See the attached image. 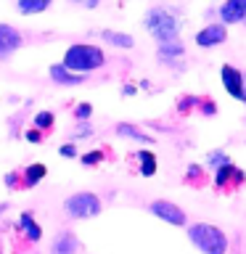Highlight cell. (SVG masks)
<instances>
[{"mask_svg": "<svg viewBox=\"0 0 246 254\" xmlns=\"http://www.w3.org/2000/svg\"><path fill=\"white\" fill-rule=\"evenodd\" d=\"M63 66L77 71V74H90V71L101 69L106 64V53L101 51L98 45H90V43H74L66 48L63 53Z\"/></svg>", "mask_w": 246, "mask_h": 254, "instance_id": "1", "label": "cell"}, {"mask_svg": "<svg viewBox=\"0 0 246 254\" xmlns=\"http://www.w3.org/2000/svg\"><path fill=\"white\" fill-rule=\"evenodd\" d=\"M188 238L201 254H228V236L212 222H193L188 228Z\"/></svg>", "mask_w": 246, "mask_h": 254, "instance_id": "2", "label": "cell"}, {"mask_svg": "<svg viewBox=\"0 0 246 254\" xmlns=\"http://www.w3.org/2000/svg\"><path fill=\"white\" fill-rule=\"evenodd\" d=\"M146 29L154 35L156 43L180 37V21H178V16H175L170 8H164V5H154L146 13Z\"/></svg>", "mask_w": 246, "mask_h": 254, "instance_id": "3", "label": "cell"}, {"mask_svg": "<svg viewBox=\"0 0 246 254\" xmlns=\"http://www.w3.org/2000/svg\"><path fill=\"white\" fill-rule=\"evenodd\" d=\"M63 212L66 217L71 220H90V217H98L101 214V198L90 193V190H79V193L69 196L63 201Z\"/></svg>", "mask_w": 246, "mask_h": 254, "instance_id": "4", "label": "cell"}, {"mask_svg": "<svg viewBox=\"0 0 246 254\" xmlns=\"http://www.w3.org/2000/svg\"><path fill=\"white\" fill-rule=\"evenodd\" d=\"M246 180V172L238 170L236 164H222L220 170H214V188L222 190V193H236L238 188L244 186Z\"/></svg>", "mask_w": 246, "mask_h": 254, "instance_id": "5", "label": "cell"}, {"mask_svg": "<svg viewBox=\"0 0 246 254\" xmlns=\"http://www.w3.org/2000/svg\"><path fill=\"white\" fill-rule=\"evenodd\" d=\"M220 79H222V85H225V90H228L230 98L246 103V74H244L241 69L230 66V64H222Z\"/></svg>", "mask_w": 246, "mask_h": 254, "instance_id": "6", "label": "cell"}, {"mask_svg": "<svg viewBox=\"0 0 246 254\" xmlns=\"http://www.w3.org/2000/svg\"><path fill=\"white\" fill-rule=\"evenodd\" d=\"M228 40V24L222 21H212L204 29L196 32V45L198 48H217Z\"/></svg>", "mask_w": 246, "mask_h": 254, "instance_id": "7", "label": "cell"}, {"mask_svg": "<svg viewBox=\"0 0 246 254\" xmlns=\"http://www.w3.org/2000/svg\"><path fill=\"white\" fill-rule=\"evenodd\" d=\"M148 212L154 214V217H159V220L170 222V225H178V228H180V225H185V212H183L178 204L164 201V198H159V201H151Z\"/></svg>", "mask_w": 246, "mask_h": 254, "instance_id": "8", "label": "cell"}, {"mask_svg": "<svg viewBox=\"0 0 246 254\" xmlns=\"http://www.w3.org/2000/svg\"><path fill=\"white\" fill-rule=\"evenodd\" d=\"M24 37L21 32L11 27V24H0V61H8L11 56L21 48Z\"/></svg>", "mask_w": 246, "mask_h": 254, "instance_id": "9", "label": "cell"}, {"mask_svg": "<svg viewBox=\"0 0 246 254\" xmlns=\"http://www.w3.org/2000/svg\"><path fill=\"white\" fill-rule=\"evenodd\" d=\"M217 13L222 24H241L246 19V0H222Z\"/></svg>", "mask_w": 246, "mask_h": 254, "instance_id": "10", "label": "cell"}, {"mask_svg": "<svg viewBox=\"0 0 246 254\" xmlns=\"http://www.w3.org/2000/svg\"><path fill=\"white\" fill-rule=\"evenodd\" d=\"M48 74H51V79L56 85H63V87H77V85H82L85 77H87V74H77V71L66 69L63 64H53Z\"/></svg>", "mask_w": 246, "mask_h": 254, "instance_id": "11", "label": "cell"}, {"mask_svg": "<svg viewBox=\"0 0 246 254\" xmlns=\"http://www.w3.org/2000/svg\"><path fill=\"white\" fill-rule=\"evenodd\" d=\"M79 252V238L71 230H61L51 241V254H77Z\"/></svg>", "mask_w": 246, "mask_h": 254, "instance_id": "12", "label": "cell"}, {"mask_svg": "<svg viewBox=\"0 0 246 254\" xmlns=\"http://www.w3.org/2000/svg\"><path fill=\"white\" fill-rule=\"evenodd\" d=\"M16 225H19V230L24 233V238H27L29 244H37L40 238H43V228L37 225V220H35V214H32V212H21Z\"/></svg>", "mask_w": 246, "mask_h": 254, "instance_id": "13", "label": "cell"}, {"mask_svg": "<svg viewBox=\"0 0 246 254\" xmlns=\"http://www.w3.org/2000/svg\"><path fill=\"white\" fill-rule=\"evenodd\" d=\"M156 53H159V59H162L164 64H172V61L183 59L185 48H183L180 37H175V40H164V43H159V45H156Z\"/></svg>", "mask_w": 246, "mask_h": 254, "instance_id": "14", "label": "cell"}, {"mask_svg": "<svg viewBox=\"0 0 246 254\" xmlns=\"http://www.w3.org/2000/svg\"><path fill=\"white\" fill-rule=\"evenodd\" d=\"M135 159H138V172L143 175V178H154L156 170H159V162L154 156V151L148 148H140L138 154H135Z\"/></svg>", "mask_w": 246, "mask_h": 254, "instance_id": "15", "label": "cell"}, {"mask_svg": "<svg viewBox=\"0 0 246 254\" xmlns=\"http://www.w3.org/2000/svg\"><path fill=\"white\" fill-rule=\"evenodd\" d=\"M48 175V167L43 162H35V164H29L27 170H21V188H35L40 180H43Z\"/></svg>", "mask_w": 246, "mask_h": 254, "instance_id": "16", "label": "cell"}, {"mask_svg": "<svg viewBox=\"0 0 246 254\" xmlns=\"http://www.w3.org/2000/svg\"><path fill=\"white\" fill-rule=\"evenodd\" d=\"M117 135H122V138H130V140H138V143H146V146H151V143H154V138H151L148 132H143L140 127L127 125V122H119V125H117Z\"/></svg>", "mask_w": 246, "mask_h": 254, "instance_id": "17", "label": "cell"}, {"mask_svg": "<svg viewBox=\"0 0 246 254\" xmlns=\"http://www.w3.org/2000/svg\"><path fill=\"white\" fill-rule=\"evenodd\" d=\"M53 5V0H16V11L21 16H35V13H43Z\"/></svg>", "mask_w": 246, "mask_h": 254, "instance_id": "18", "label": "cell"}, {"mask_svg": "<svg viewBox=\"0 0 246 254\" xmlns=\"http://www.w3.org/2000/svg\"><path fill=\"white\" fill-rule=\"evenodd\" d=\"M101 37H103V43H109V45H114V48H124V51H130V48L135 45L132 35H124V32H114V29H103V32H101Z\"/></svg>", "mask_w": 246, "mask_h": 254, "instance_id": "19", "label": "cell"}, {"mask_svg": "<svg viewBox=\"0 0 246 254\" xmlns=\"http://www.w3.org/2000/svg\"><path fill=\"white\" fill-rule=\"evenodd\" d=\"M53 125H56V114L53 111H37L35 114V127H40L43 132H48V130H53Z\"/></svg>", "mask_w": 246, "mask_h": 254, "instance_id": "20", "label": "cell"}, {"mask_svg": "<svg viewBox=\"0 0 246 254\" xmlns=\"http://www.w3.org/2000/svg\"><path fill=\"white\" fill-rule=\"evenodd\" d=\"M103 159H106V151H103V148H93V151H87V154L79 156V162H82L85 167H98V164H103Z\"/></svg>", "mask_w": 246, "mask_h": 254, "instance_id": "21", "label": "cell"}, {"mask_svg": "<svg viewBox=\"0 0 246 254\" xmlns=\"http://www.w3.org/2000/svg\"><path fill=\"white\" fill-rule=\"evenodd\" d=\"M230 159H228V154L222 148H217V151H209V156H206V164L212 167V170H220L222 164H228Z\"/></svg>", "mask_w": 246, "mask_h": 254, "instance_id": "22", "label": "cell"}, {"mask_svg": "<svg viewBox=\"0 0 246 254\" xmlns=\"http://www.w3.org/2000/svg\"><path fill=\"white\" fill-rule=\"evenodd\" d=\"M185 183H188V186H201V183H204V170H201V167L190 164L188 172H185Z\"/></svg>", "mask_w": 246, "mask_h": 254, "instance_id": "23", "label": "cell"}, {"mask_svg": "<svg viewBox=\"0 0 246 254\" xmlns=\"http://www.w3.org/2000/svg\"><path fill=\"white\" fill-rule=\"evenodd\" d=\"M198 111H201L204 117H214V114H217V106H214L212 98H206V95H204V98H198Z\"/></svg>", "mask_w": 246, "mask_h": 254, "instance_id": "24", "label": "cell"}, {"mask_svg": "<svg viewBox=\"0 0 246 254\" xmlns=\"http://www.w3.org/2000/svg\"><path fill=\"white\" fill-rule=\"evenodd\" d=\"M74 117L79 119V122H87V119L93 117V106H90V103H77V106H74Z\"/></svg>", "mask_w": 246, "mask_h": 254, "instance_id": "25", "label": "cell"}, {"mask_svg": "<svg viewBox=\"0 0 246 254\" xmlns=\"http://www.w3.org/2000/svg\"><path fill=\"white\" fill-rule=\"evenodd\" d=\"M43 130H40V127H29L27 132H24V138H27V143H43Z\"/></svg>", "mask_w": 246, "mask_h": 254, "instance_id": "26", "label": "cell"}, {"mask_svg": "<svg viewBox=\"0 0 246 254\" xmlns=\"http://www.w3.org/2000/svg\"><path fill=\"white\" fill-rule=\"evenodd\" d=\"M3 180H5L8 188H19V190H21V172H8Z\"/></svg>", "mask_w": 246, "mask_h": 254, "instance_id": "27", "label": "cell"}, {"mask_svg": "<svg viewBox=\"0 0 246 254\" xmlns=\"http://www.w3.org/2000/svg\"><path fill=\"white\" fill-rule=\"evenodd\" d=\"M90 135H93V127L87 125V122H79V125H77L74 138H90Z\"/></svg>", "mask_w": 246, "mask_h": 254, "instance_id": "28", "label": "cell"}, {"mask_svg": "<svg viewBox=\"0 0 246 254\" xmlns=\"http://www.w3.org/2000/svg\"><path fill=\"white\" fill-rule=\"evenodd\" d=\"M59 154L66 156V159H74L77 156V146H74V143H63V146L59 148Z\"/></svg>", "mask_w": 246, "mask_h": 254, "instance_id": "29", "label": "cell"}, {"mask_svg": "<svg viewBox=\"0 0 246 254\" xmlns=\"http://www.w3.org/2000/svg\"><path fill=\"white\" fill-rule=\"evenodd\" d=\"M135 93H138V87H135V85H124V87H122V95H127V98H130V95H135Z\"/></svg>", "mask_w": 246, "mask_h": 254, "instance_id": "30", "label": "cell"}, {"mask_svg": "<svg viewBox=\"0 0 246 254\" xmlns=\"http://www.w3.org/2000/svg\"><path fill=\"white\" fill-rule=\"evenodd\" d=\"M98 3H101V0H85L87 8H98Z\"/></svg>", "mask_w": 246, "mask_h": 254, "instance_id": "31", "label": "cell"}, {"mask_svg": "<svg viewBox=\"0 0 246 254\" xmlns=\"http://www.w3.org/2000/svg\"><path fill=\"white\" fill-rule=\"evenodd\" d=\"M5 206H8V204H5V201H3V204H0V214H3V209H5Z\"/></svg>", "mask_w": 246, "mask_h": 254, "instance_id": "32", "label": "cell"}, {"mask_svg": "<svg viewBox=\"0 0 246 254\" xmlns=\"http://www.w3.org/2000/svg\"><path fill=\"white\" fill-rule=\"evenodd\" d=\"M0 254H3V244H0Z\"/></svg>", "mask_w": 246, "mask_h": 254, "instance_id": "33", "label": "cell"}, {"mask_svg": "<svg viewBox=\"0 0 246 254\" xmlns=\"http://www.w3.org/2000/svg\"><path fill=\"white\" fill-rule=\"evenodd\" d=\"M241 24H246V19H244V21H241Z\"/></svg>", "mask_w": 246, "mask_h": 254, "instance_id": "34", "label": "cell"}]
</instances>
